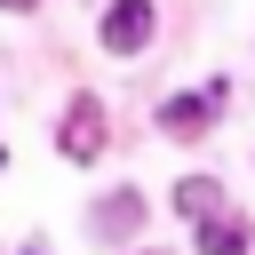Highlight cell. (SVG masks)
<instances>
[{
  "mask_svg": "<svg viewBox=\"0 0 255 255\" xmlns=\"http://www.w3.org/2000/svg\"><path fill=\"white\" fill-rule=\"evenodd\" d=\"M151 40V0H112V16H104V48L112 56H135Z\"/></svg>",
  "mask_w": 255,
  "mask_h": 255,
  "instance_id": "cell-1",
  "label": "cell"
},
{
  "mask_svg": "<svg viewBox=\"0 0 255 255\" xmlns=\"http://www.w3.org/2000/svg\"><path fill=\"white\" fill-rule=\"evenodd\" d=\"M24 255H40V247H24Z\"/></svg>",
  "mask_w": 255,
  "mask_h": 255,
  "instance_id": "cell-7",
  "label": "cell"
},
{
  "mask_svg": "<svg viewBox=\"0 0 255 255\" xmlns=\"http://www.w3.org/2000/svg\"><path fill=\"white\" fill-rule=\"evenodd\" d=\"M64 151H72V159H96V151H104V112H96V96L72 104V120H64Z\"/></svg>",
  "mask_w": 255,
  "mask_h": 255,
  "instance_id": "cell-3",
  "label": "cell"
},
{
  "mask_svg": "<svg viewBox=\"0 0 255 255\" xmlns=\"http://www.w3.org/2000/svg\"><path fill=\"white\" fill-rule=\"evenodd\" d=\"M0 8H16V16H24V8H32V0H0Z\"/></svg>",
  "mask_w": 255,
  "mask_h": 255,
  "instance_id": "cell-6",
  "label": "cell"
},
{
  "mask_svg": "<svg viewBox=\"0 0 255 255\" xmlns=\"http://www.w3.org/2000/svg\"><path fill=\"white\" fill-rule=\"evenodd\" d=\"M135 215H143V207H135V191H120V199L96 215V231H135Z\"/></svg>",
  "mask_w": 255,
  "mask_h": 255,
  "instance_id": "cell-5",
  "label": "cell"
},
{
  "mask_svg": "<svg viewBox=\"0 0 255 255\" xmlns=\"http://www.w3.org/2000/svg\"><path fill=\"white\" fill-rule=\"evenodd\" d=\"M215 104H223V88H207V96H167V104H159V128H167V135H199V128L215 120Z\"/></svg>",
  "mask_w": 255,
  "mask_h": 255,
  "instance_id": "cell-2",
  "label": "cell"
},
{
  "mask_svg": "<svg viewBox=\"0 0 255 255\" xmlns=\"http://www.w3.org/2000/svg\"><path fill=\"white\" fill-rule=\"evenodd\" d=\"M191 223H199V255H247V223H231L223 207H207Z\"/></svg>",
  "mask_w": 255,
  "mask_h": 255,
  "instance_id": "cell-4",
  "label": "cell"
}]
</instances>
